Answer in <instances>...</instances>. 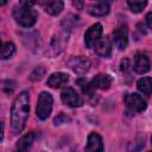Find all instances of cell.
Masks as SVG:
<instances>
[{"instance_id": "1", "label": "cell", "mask_w": 152, "mask_h": 152, "mask_svg": "<svg viewBox=\"0 0 152 152\" xmlns=\"http://www.w3.org/2000/svg\"><path fill=\"white\" fill-rule=\"evenodd\" d=\"M30 112V99L27 91H21L14 100L11 108V128L18 134L25 127Z\"/></svg>"}, {"instance_id": "2", "label": "cell", "mask_w": 152, "mask_h": 152, "mask_svg": "<svg viewBox=\"0 0 152 152\" xmlns=\"http://www.w3.org/2000/svg\"><path fill=\"white\" fill-rule=\"evenodd\" d=\"M33 5L34 2L23 1L13 8V18L19 25L24 27H31L36 24L38 14L33 8Z\"/></svg>"}, {"instance_id": "3", "label": "cell", "mask_w": 152, "mask_h": 152, "mask_svg": "<svg viewBox=\"0 0 152 152\" xmlns=\"http://www.w3.org/2000/svg\"><path fill=\"white\" fill-rule=\"evenodd\" d=\"M52 103H53V99L50 93L42 91L39 94L37 107H36V113L40 120H46L50 116L51 110H52Z\"/></svg>"}, {"instance_id": "4", "label": "cell", "mask_w": 152, "mask_h": 152, "mask_svg": "<svg viewBox=\"0 0 152 152\" xmlns=\"http://www.w3.org/2000/svg\"><path fill=\"white\" fill-rule=\"evenodd\" d=\"M69 32H70V28L69 27H63V30H61V32H58L56 36H53L52 40H51V44H50V48L48 50V53L50 56H56V55H59L65 44L68 43V38H69Z\"/></svg>"}, {"instance_id": "5", "label": "cell", "mask_w": 152, "mask_h": 152, "mask_svg": "<svg viewBox=\"0 0 152 152\" xmlns=\"http://www.w3.org/2000/svg\"><path fill=\"white\" fill-rule=\"evenodd\" d=\"M68 66L77 75H83L90 69V61L83 56H72L68 61Z\"/></svg>"}, {"instance_id": "6", "label": "cell", "mask_w": 152, "mask_h": 152, "mask_svg": "<svg viewBox=\"0 0 152 152\" xmlns=\"http://www.w3.org/2000/svg\"><path fill=\"white\" fill-rule=\"evenodd\" d=\"M101 36H102V25L100 23H96L93 26H90L84 34L86 46L89 49L95 48L96 44L101 40Z\"/></svg>"}, {"instance_id": "7", "label": "cell", "mask_w": 152, "mask_h": 152, "mask_svg": "<svg viewBox=\"0 0 152 152\" xmlns=\"http://www.w3.org/2000/svg\"><path fill=\"white\" fill-rule=\"evenodd\" d=\"M125 103H126V107L133 113H140L146 108L145 100L137 93L127 94L125 96Z\"/></svg>"}, {"instance_id": "8", "label": "cell", "mask_w": 152, "mask_h": 152, "mask_svg": "<svg viewBox=\"0 0 152 152\" xmlns=\"http://www.w3.org/2000/svg\"><path fill=\"white\" fill-rule=\"evenodd\" d=\"M61 99L62 101L69 106V107H80L83 104L82 97L76 93V90L71 87H66L62 90L61 93Z\"/></svg>"}, {"instance_id": "9", "label": "cell", "mask_w": 152, "mask_h": 152, "mask_svg": "<svg viewBox=\"0 0 152 152\" xmlns=\"http://www.w3.org/2000/svg\"><path fill=\"white\" fill-rule=\"evenodd\" d=\"M113 38L119 50H125L128 44V28L127 25L120 24L113 32Z\"/></svg>"}, {"instance_id": "10", "label": "cell", "mask_w": 152, "mask_h": 152, "mask_svg": "<svg viewBox=\"0 0 152 152\" xmlns=\"http://www.w3.org/2000/svg\"><path fill=\"white\" fill-rule=\"evenodd\" d=\"M103 141L100 134L93 132L88 135L87 140V146H86V152H103Z\"/></svg>"}, {"instance_id": "11", "label": "cell", "mask_w": 152, "mask_h": 152, "mask_svg": "<svg viewBox=\"0 0 152 152\" xmlns=\"http://www.w3.org/2000/svg\"><path fill=\"white\" fill-rule=\"evenodd\" d=\"M151 64L150 59L147 58L146 55L144 53H137L134 56V62H133V69L137 74H145L150 70Z\"/></svg>"}, {"instance_id": "12", "label": "cell", "mask_w": 152, "mask_h": 152, "mask_svg": "<svg viewBox=\"0 0 152 152\" xmlns=\"http://www.w3.org/2000/svg\"><path fill=\"white\" fill-rule=\"evenodd\" d=\"M112 82H113V78L108 74H97L90 81L94 89H102V90L108 89L112 86Z\"/></svg>"}, {"instance_id": "13", "label": "cell", "mask_w": 152, "mask_h": 152, "mask_svg": "<svg viewBox=\"0 0 152 152\" xmlns=\"http://www.w3.org/2000/svg\"><path fill=\"white\" fill-rule=\"evenodd\" d=\"M112 48H113V45H112L110 39H109L108 37H104V38H101V40L96 44V46H95V52H96L99 56L107 58V57H109L110 53H112Z\"/></svg>"}, {"instance_id": "14", "label": "cell", "mask_w": 152, "mask_h": 152, "mask_svg": "<svg viewBox=\"0 0 152 152\" xmlns=\"http://www.w3.org/2000/svg\"><path fill=\"white\" fill-rule=\"evenodd\" d=\"M69 81V77L64 72H53L49 78H48V86L51 87V88H61L63 86H65Z\"/></svg>"}, {"instance_id": "15", "label": "cell", "mask_w": 152, "mask_h": 152, "mask_svg": "<svg viewBox=\"0 0 152 152\" xmlns=\"http://www.w3.org/2000/svg\"><path fill=\"white\" fill-rule=\"evenodd\" d=\"M40 5L45 10V12L48 14H50V15L59 14L62 12L63 7H64V2L63 1H45V2H40Z\"/></svg>"}, {"instance_id": "16", "label": "cell", "mask_w": 152, "mask_h": 152, "mask_svg": "<svg viewBox=\"0 0 152 152\" xmlns=\"http://www.w3.org/2000/svg\"><path fill=\"white\" fill-rule=\"evenodd\" d=\"M88 12L94 15V17H102V15H106L108 14L109 12V4L108 2H104V1H100V2H95L93 4Z\"/></svg>"}, {"instance_id": "17", "label": "cell", "mask_w": 152, "mask_h": 152, "mask_svg": "<svg viewBox=\"0 0 152 152\" xmlns=\"http://www.w3.org/2000/svg\"><path fill=\"white\" fill-rule=\"evenodd\" d=\"M137 88L144 95L152 94V78L151 77H142L137 82Z\"/></svg>"}, {"instance_id": "18", "label": "cell", "mask_w": 152, "mask_h": 152, "mask_svg": "<svg viewBox=\"0 0 152 152\" xmlns=\"http://www.w3.org/2000/svg\"><path fill=\"white\" fill-rule=\"evenodd\" d=\"M33 140H34V133L33 132L32 133H28V134L24 135L23 138H20V140L17 144V147L19 150H27L32 145Z\"/></svg>"}, {"instance_id": "19", "label": "cell", "mask_w": 152, "mask_h": 152, "mask_svg": "<svg viewBox=\"0 0 152 152\" xmlns=\"http://www.w3.org/2000/svg\"><path fill=\"white\" fill-rule=\"evenodd\" d=\"M15 52V45L12 42H7L4 43L1 46V58L2 59H7L10 57H12V55Z\"/></svg>"}, {"instance_id": "20", "label": "cell", "mask_w": 152, "mask_h": 152, "mask_svg": "<svg viewBox=\"0 0 152 152\" xmlns=\"http://www.w3.org/2000/svg\"><path fill=\"white\" fill-rule=\"evenodd\" d=\"M127 5H128V7H129V10L132 12L139 13V12H141L146 7L147 2L146 1H140V0H133V1L129 0V1H127Z\"/></svg>"}, {"instance_id": "21", "label": "cell", "mask_w": 152, "mask_h": 152, "mask_svg": "<svg viewBox=\"0 0 152 152\" xmlns=\"http://www.w3.org/2000/svg\"><path fill=\"white\" fill-rule=\"evenodd\" d=\"M45 75V68L44 66H37L30 75V80L31 81H39L43 78V76Z\"/></svg>"}, {"instance_id": "22", "label": "cell", "mask_w": 152, "mask_h": 152, "mask_svg": "<svg viewBox=\"0 0 152 152\" xmlns=\"http://www.w3.org/2000/svg\"><path fill=\"white\" fill-rule=\"evenodd\" d=\"M146 24H147V26L150 28H152V12L147 13V15H146Z\"/></svg>"}, {"instance_id": "23", "label": "cell", "mask_w": 152, "mask_h": 152, "mask_svg": "<svg viewBox=\"0 0 152 152\" xmlns=\"http://www.w3.org/2000/svg\"><path fill=\"white\" fill-rule=\"evenodd\" d=\"M72 5H74L75 7H77V8H80V10H81V8H82V6H83V2H77V1H74V2H72Z\"/></svg>"}, {"instance_id": "24", "label": "cell", "mask_w": 152, "mask_h": 152, "mask_svg": "<svg viewBox=\"0 0 152 152\" xmlns=\"http://www.w3.org/2000/svg\"><path fill=\"white\" fill-rule=\"evenodd\" d=\"M15 152H26V150H18V151H15Z\"/></svg>"}, {"instance_id": "25", "label": "cell", "mask_w": 152, "mask_h": 152, "mask_svg": "<svg viewBox=\"0 0 152 152\" xmlns=\"http://www.w3.org/2000/svg\"><path fill=\"white\" fill-rule=\"evenodd\" d=\"M151 142H152V138H151Z\"/></svg>"}, {"instance_id": "26", "label": "cell", "mask_w": 152, "mask_h": 152, "mask_svg": "<svg viewBox=\"0 0 152 152\" xmlns=\"http://www.w3.org/2000/svg\"><path fill=\"white\" fill-rule=\"evenodd\" d=\"M150 152H152V151H150Z\"/></svg>"}]
</instances>
